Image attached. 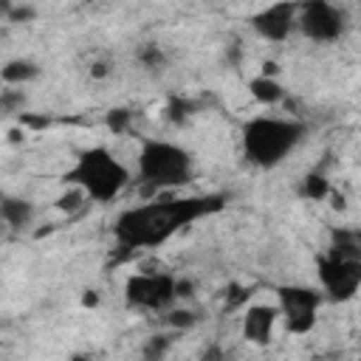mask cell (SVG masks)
<instances>
[{"instance_id": "8", "label": "cell", "mask_w": 361, "mask_h": 361, "mask_svg": "<svg viewBox=\"0 0 361 361\" xmlns=\"http://www.w3.org/2000/svg\"><path fill=\"white\" fill-rule=\"evenodd\" d=\"M299 28L310 39L330 42V39H336L341 34L344 20H341V11L336 6H330V3H307V6H302Z\"/></svg>"}, {"instance_id": "22", "label": "cell", "mask_w": 361, "mask_h": 361, "mask_svg": "<svg viewBox=\"0 0 361 361\" xmlns=\"http://www.w3.org/2000/svg\"><path fill=\"white\" fill-rule=\"evenodd\" d=\"M31 14H34L31 8H14V11H11L14 20H25V17H31Z\"/></svg>"}, {"instance_id": "2", "label": "cell", "mask_w": 361, "mask_h": 361, "mask_svg": "<svg viewBox=\"0 0 361 361\" xmlns=\"http://www.w3.org/2000/svg\"><path fill=\"white\" fill-rule=\"evenodd\" d=\"M65 180L76 183L90 200L107 203L127 186L130 172L104 147H93V149H87V152H82L76 158L73 169L65 172Z\"/></svg>"}, {"instance_id": "6", "label": "cell", "mask_w": 361, "mask_h": 361, "mask_svg": "<svg viewBox=\"0 0 361 361\" xmlns=\"http://www.w3.org/2000/svg\"><path fill=\"white\" fill-rule=\"evenodd\" d=\"M319 276H322V285L327 293H333L336 299H350L361 282V262L330 254V257L319 259Z\"/></svg>"}, {"instance_id": "5", "label": "cell", "mask_w": 361, "mask_h": 361, "mask_svg": "<svg viewBox=\"0 0 361 361\" xmlns=\"http://www.w3.org/2000/svg\"><path fill=\"white\" fill-rule=\"evenodd\" d=\"M127 299L144 310H164L175 302V276L169 274H138L127 282Z\"/></svg>"}, {"instance_id": "17", "label": "cell", "mask_w": 361, "mask_h": 361, "mask_svg": "<svg viewBox=\"0 0 361 361\" xmlns=\"http://www.w3.org/2000/svg\"><path fill=\"white\" fill-rule=\"evenodd\" d=\"M85 200H87V195H85V192L76 186V189H71L68 195H62V197L56 200V206H59L62 212H76V209H79Z\"/></svg>"}, {"instance_id": "1", "label": "cell", "mask_w": 361, "mask_h": 361, "mask_svg": "<svg viewBox=\"0 0 361 361\" xmlns=\"http://www.w3.org/2000/svg\"><path fill=\"white\" fill-rule=\"evenodd\" d=\"M217 206H220V197H186V200H169V203L152 200V203L127 209L116 220V237L124 245H158L178 226L192 223L195 217Z\"/></svg>"}, {"instance_id": "14", "label": "cell", "mask_w": 361, "mask_h": 361, "mask_svg": "<svg viewBox=\"0 0 361 361\" xmlns=\"http://www.w3.org/2000/svg\"><path fill=\"white\" fill-rule=\"evenodd\" d=\"M169 344H172V336H152V338L144 344V358H147V361H161V358L166 355Z\"/></svg>"}, {"instance_id": "20", "label": "cell", "mask_w": 361, "mask_h": 361, "mask_svg": "<svg viewBox=\"0 0 361 361\" xmlns=\"http://www.w3.org/2000/svg\"><path fill=\"white\" fill-rule=\"evenodd\" d=\"M144 62L155 68V65H161V62H164V56H161V51L152 45V48H147V51H144Z\"/></svg>"}, {"instance_id": "11", "label": "cell", "mask_w": 361, "mask_h": 361, "mask_svg": "<svg viewBox=\"0 0 361 361\" xmlns=\"http://www.w3.org/2000/svg\"><path fill=\"white\" fill-rule=\"evenodd\" d=\"M34 220V206L23 197H3L0 200V223L6 228H25Z\"/></svg>"}, {"instance_id": "12", "label": "cell", "mask_w": 361, "mask_h": 361, "mask_svg": "<svg viewBox=\"0 0 361 361\" xmlns=\"http://www.w3.org/2000/svg\"><path fill=\"white\" fill-rule=\"evenodd\" d=\"M248 90H251V96L257 99V102H262V104H279L282 99H285V87L274 79V76H257V79H251V85H248Z\"/></svg>"}, {"instance_id": "10", "label": "cell", "mask_w": 361, "mask_h": 361, "mask_svg": "<svg viewBox=\"0 0 361 361\" xmlns=\"http://www.w3.org/2000/svg\"><path fill=\"white\" fill-rule=\"evenodd\" d=\"M274 319H276V307H268V305H254L248 307L245 319H243V333L248 341L254 344H265L271 338V327H274Z\"/></svg>"}, {"instance_id": "4", "label": "cell", "mask_w": 361, "mask_h": 361, "mask_svg": "<svg viewBox=\"0 0 361 361\" xmlns=\"http://www.w3.org/2000/svg\"><path fill=\"white\" fill-rule=\"evenodd\" d=\"M138 178L147 192L183 186L192 180V158L169 141H144L138 152Z\"/></svg>"}, {"instance_id": "19", "label": "cell", "mask_w": 361, "mask_h": 361, "mask_svg": "<svg viewBox=\"0 0 361 361\" xmlns=\"http://www.w3.org/2000/svg\"><path fill=\"white\" fill-rule=\"evenodd\" d=\"M189 296H192V282L175 279V299H189Z\"/></svg>"}, {"instance_id": "7", "label": "cell", "mask_w": 361, "mask_h": 361, "mask_svg": "<svg viewBox=\"0 0 361 361\" xmlns=\"http://www.w3.org/2000/svg\"><path fill=\"white\" fill-rule=\"evenodd\" d=\"M319 293L310 288H279V310L293 333H307L316 322Z\"/></svg>"}, {"instance_id": "13", "label": "cell", "mask_w": 361, "mask_h": 361, "mask_svg": "<svg viewBox=\"0 0 361 361\" xmlns=\"http://www.w3.org/2000/svg\"><path fill=\"white\" fill-rule=\"evenodd\" d=\"M37 73H39V68H37L31 59H11V62H6V65H3V71H0L3 82H8V85L31 82Z\"/></svg>"}, {"instance_id": "18", "label": "cell", "mask_w": 361, "mask_h": 361, "mask_svg": "<svg viewBox=\"0 0 361 361\" xmlns=\"http://www.w3.org/2000/svg\"><path fill=\"white\" fill-rule=\"evenodd\" d=\"M166 322H169V327H175V330H189V327L197 322V316H195L192 310H183V307H180V310H172Z\"/></svg>"}, {"instance_id": "16", "label": "cell", "mask_w": 361, "mask_h": 361, "mask_svg": "<svg viewBox=\"0 0 361 361\" xmlns=\"http://www.w3.org/2000/svg\"><path fill=\"white\" fill-rule=\"evenodd\" d=\"M130 110H124V107H116V110H110L107 113V127L113 130V133H124L127 127H130Z\"/></svg>"}, {"instance_id": "21", "label": "cell", "mask_w": 361, "mask_h": 361, "mask_svg": "<svg viewBox=\"0 0 361 361\" xmlns=\"http://www.w3.org/2000/svg\"><path fill=\"white\" fill-rule=\"evenodd\" d=\"M200 361H223V353H220V347H209L206 353H203V358Z\"/></svg>"}, {"instance_id": "23", "label": "cell", "mask_w": 361, "mask_h": 361, "mask_svg": "<svg viewBox=\"0 0 361 361\" xmlns=\"http://www.w3.org/2000/svg\"><path fill=\"white\" fill-rule=\"evenodd\" d=\"M90 73H93V76H99V79H102V76H104V73H107V65H102V62H96V65H93V71H90Z\"/></svg>"}, {"instance_id": "24", "label": "cell", "mask_w": 361, "mask_h": 361, "mask_svg": "<svg viewBox=\"0 0 361 361\" xmlns=\"http://www.w3.org/2000/svg\"><path fill=\"white\" fill-rule=\"evenodd\" d=\"M85 305H96V293H87L85 296Z\"/></svg>"}, {"instance_id": "9", "label": "cell", "mask_w": 361, "mask_h": 361, "mask_svg": "<svg viewBox=\"0 0 361 361\" xmlns=\"http://www.w3.org/2000/svg\"><path fill=\"white\" fill-rule=\"evenodd\" d=\"M293 23H296V6L279 3V6H271L254 17V31L271 42H282L290 34Z\"/></svg>"}, {"instance_id": "15", "label": "cell", "mask_w": 361, "mask_h": 361, "mask_svg": "<svg viewBox=\"0 0 361 361\" xmlns=\"http://www.w3.org/2000/svg\"><path fill=\"white\" fill-rule=\"evenodd\" d=\"M327 192H330V186H327V180H324L322 175H307V178H305V186H302V195H305V197L322 200Z\"/></svg>"}, {"instance_id": "3", "label": "cell", "mask_w": 361, "mask_h": 361, "mask_svg": "<svg viewBox=\"0 0 361 361\" xmlns=\"http://www.w3.org/2000/svg\"><path fill=\"white\" fill-rule=\"evenodd\" d=\"M302 133H305V127L299 121L271 118V116L251 118L243 130L245 155L257 166H276L302 141Z\"/></svg>"}]
</instances>
